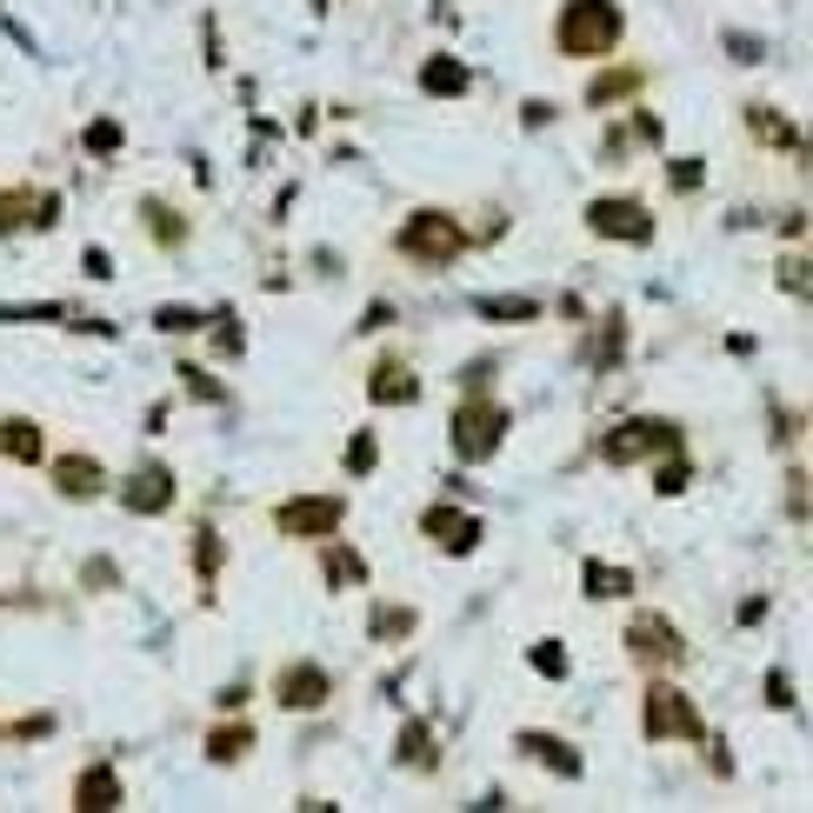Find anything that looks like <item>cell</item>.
I'll return each mask as SVG.
<instances>
[{"label":"cell","mask_w":813,"mask_h":813,"mask_svg":"<svg viewBox=\"0 0 813 813\" xmlns=\"http://www.w3.org/2000/svg\"><path fill=\"white\" fill-rule=\"evenodd\" d=\"M320 574H327V587H360V581H367V561H360V554L334 534V541H327V554H320Z\"/></svg>","instance_id":"cell-17"},{"label":"cell","mask_w":813,"mask_h":813,"mask_svg":"<svg viewBox=\"0 0 813 813\" xmlns=\"http://www.w3.org/2000/svg\"><path fill=\"white\" fill-rule=\"evenodd\" d=\"M374 460H380V440H374V427H360L354 447H347V474L360 480V474H374Z\"/></svg>","instance_id":"cell-29"},{"label":"cell","mask_w":813,"mask_h":813,"mask_svg":"<svg viewBox=\"0 0 813 813\" xmlns=\"http://www.w3.org/2000/svg\"><path fill=\"white\" fill-rule=\"evenodd\" d=\"M587 227H594L601 240H627V247L654 240V214H647L641 200H627V194H607V200H594V207H587Z\"/></svg>","instance_id":"cell-8"},{"label":"cell","mask_w":813,"mask_h":813,"mask_svg":"<svg viewBox=\"0 0 813 813\" xmlns=\"http://www.w3.org/2000/svg\"><path fill=\"white\" fill-rule=\"evenodd\" d=\"M621 33H627L621 0H561V13H554V47L567 60H614Z\"/></svg>","instance_id":"cell-1"},{"label":"cell","mask_w":813,"mask_h":813,"mask_svg":"<svg viewBox=\"0 0 813 813\" xmlns=\"http://www.w3.org/2000/svg\"><path fill=\"white\" fill-rule=\"evenodd\" d=\"M153 327H160V334H194V327H207V314H200V307H160Z\"/></svg>","instance_id":"cell-30"},{"label":"cell","mask_w":813,"mask_h":813,"mask_svg":"<svg viewBox=\"0 0 813 813\" xmlns=\"http://www.w3.org/2000/svg\"><path fill=\"white\" fill-rule=\"evenodd\" d=\"M367 400H380V407H414V400H420L414 367H407V360H380V367L367 374Z\"/></svg>","instance_id":"cell-14"},{"label":"cell","mask_w":813,"mask_h":813,"mask_svg":"<svg viewBox=\"0 0 813 813\" xmlns=\"http://www.w3.org/2000/svg\"><path fill=\"white\" fill-rule=\"evenodd\" d=\"M641 734L661 747V741H707V714L694 707V694L687 687H674V681H647V694H641Z\"/></svg>","instance_id":"cell-3"},{"label":"cell","mask_w":813,"mask_h":813,"mask_svg":"<svg viewBox=\"0 0 813 813\" xmlns=\"http://www.w3.org/2000/svg\"><path fill=\"white\" fill-rule=\"evenodd\" d=\"M747 133H754V140H767V147H781V153H801V133H794L774 107H761V100L747 107Z\"/></svg>","instance_id":"cell-18"},{"label":"cell","mask_w":813,"mask_h":813,"mask_svg":"<svg viewBox=\"0 0 813 813\" xmlns=\"http://www.w3.org/2000/svg\"><path fill=\"white\" fill-rule=\"evenodd\" d=\"M500 440H507V414H500L487 394H467V400L454 407V454H460V460H494Z\"/></svg>","instance_id":"cell-4"},{"label":"cell","mask_w":813,"mask_h":813,"mask_svg":"<svg viewBox=\"0 0 813 813\" xmlns=\"http://www.w3.org/2000/svg\"><path fill=\"white\" fill-rule=\"evenodd\" d=\"M27 207H33V194H0V234L7 227H27Z\"/></svg>","instance_id":"cell-34"},{"label":"cell","mask_w":813,"mask_h":813,"mask_svg":"<svg viewBox=\"0 0 813 813\" xmlns=\"http://www.w3.org/2000/svg\"><path fill=\"white\" fill-rule=\"evenodd\" d=\"M534 667H541V674H567V647H561V641H541V647H534Z\"/></svg>","instance_id":"cell-35"},{"label":"cell","mask_w":813,"mask_h":813,"mask_svg":"<svg viewBox=\"0 0 813 813\" xmlns=\"http://www.w3.org/2000/svg\"><path fill=\"white\" fill-rule=\"evenodd\" d=\"M0 454L7 460H20V467H33L47 447H40V427L33 420H0Z\"/></svg>","instance_id":"cell-21"},{"label":"cell","mask_w":813,"mask_h":813,"mask_svg":"<svg viewBox=\"0 0 813 813\" xmlns=\"http://www.w3.org/2000/svg\"><path fill=\"white\" fill-rule=\"evenodd\" d=\"M394 247H400V260H414V267H454V260L467 254V227H460V214L420 207V214H407V227L394 234Z\"/></svg>","instance_id":"cell-2"},{"label":"cell","mask_w":813,"mask_h":813,"mask_svg":"<svg viewBox=\"0 0 813 813\" xmlns=\"http://www.w3.org/2000/svg\"><path fill=\"white\" fill-rule=\"evenodd\" d=\"M480 314H487V320L520 327V320H541V300H527V294H500V300H494V294H487V300H480Z\"/></svg>","instance_id":"cell-24"},{"label":"cell","mask_w":813,"mask_h":813,"mask_svg":"<svg viewBox=\"0 0 813 813\" xmlns=\"http://www.w3.org/2000/svg\"><path fill=\"white\" fill-rule=\"evenodd\" d=\"M514 747H520L527 761H541V767H554L561 781H581V754H574V747L561 741V734H541V727H527V734H520Z\"/></svg>","instance_id":"cell-15"},{"label":"cell","mask_w":813,"mask_h":813,"mask_svg":"<svg viewBox=\"0 0 813 813\" xmlns=\"http://www.w3.org/2000/svg\"><path fill=\"white\" fill-rule=\"evenodd\" d=\"M641 87H647V67H607V73L587 80V107H614V100H627Z\"/></svg>","instance_id":"cell-16"},{"label":"cell","mask_w":813,"mask_h":813,"mask_svg":"<svg viewBox=\"0 0 813 813\" xmlns=\"http://www.w3.org/2000/svg\"><path fill=\"white\" fill-rule=\"evenodd\" d=\"M420 534H427V541H440L447 554H474L487 527H480L474 514H454V507H427V514H420Z\"/></svg>","instance_id":"cell-12"},{"label":"cell","mask_w":813,"mask_h":813,"mask_svg":"<svg viewBox=\"0 0 813 813\" xmlns=\"http://www.w3.org/2000/svg\"><path fill=\"white\" fill-rule=\"evenodd\" d=\"M674 447H681V427L674 420H621L601 440V460L607 467H634V460H654V454H674Z\"/></svg>","instance_id":"cell-6"},{"label":"cell","mask_w":813,"mask_h":813,"mask_svg":"<svg viewBox=\"0 0 813 813\" xmlns=\"http://www.w3.org/2000/svg\"><path fill=\"white\" fill-rule=\"evenodd\" d=\"M274 701H280L287 714H314V707L334 701V674H327L320 661H294V667L274 674Z\"/></svg>","instance_id":"cell-9"},{"label":"cell","mask_w":813,"mask_h":813,"mask_svg":"<svg viewBox=\"0 0 813 813\" xmlns=\"http://www.w3.org/2000/svg\"><path fill=\"white\" fill-rule=\"evenodd\" d=\"M440 754H434V734H427V721H407L400 727V767H434Z\"/></svg>","instance_id":"cell-26"},{"label":"cell","mask_w":813,"mask_h":813,"mask_svg":"<svg viewBox=\"0 0 813 813\" xmlns=\"http://www.w3.org/2000/svg\"><path fill=\"white\" fill-rule=\"evenodd\" d=\"M194 567H200V587L214 594V581H220V534H214V527H200V541H194Z\"/></svg>","instance_id":"cell-27"},{"label":"cell","mask_w":813,"mask_h":813,"mask_svg":"<svg viewBox=\"0 0 813 813\" xmlns=\"http://www.w3.org/2000/svg\"><path fill=\"white\" fill-rule=\"evenodd\" d=\"M53 487H60V500H100L107 494V474H100L93 454H60L53 460Z\"/></svg>","instance_id":"cell-13"},{"label":"cell","mask_w":813,"mask_h":813,"mask_svg":"<svg viewBox=\"0 0 813 813\" xmlns=\"http://www.w3.org/2000/svg\"><path fill=\"white\" fill-rule=\"evenodd\" d=\"M581 581H587V601H627V594H634V574H627V567H601V561H587Z\"/></svg>","instance_id":"cell-20"},{"label":"cell","mask_w":813,"mask_h":813,"mask_svg":"<svg viewBox=\"0 0 813 813\" xmlns=\"http://www.w3.org/2000/svg\"><path fill=\"white\" fill-rule=\"evenodd\" d=\"M767 707H774V714H794V681H787L781 667L767 674Z\"/></svg>","instance_id":"cell-33"},{"label":"cell","mask_w":813,"mask_h":813,"mask_svg":"<svg viewBox=\"0 0 813 813\" xmlns=\"http://www.w3.org/2000/svg\"><path fill=\"white\" fill-rule=\"evenodd\" d=\"M420 87H427V93H447V100H460V93H467V67H460L454 53H434V60L420 67Z\"/></svg>","instance_id":"cell-19"},{"label":"cell","mask_w":813,"mask_h":813,"mask_svg":"<svg viewBox=\"0 0 813 813\" xmlns=\"http://www.w3.org/2000/svg\"><path fill=\"white\" fill-rule=\"evenodd\" d=\"M727 47H734V60H761V40H747V33H727Z\"/></svg>","instance_id":"cell-40"},{"label":"cell","mask_w":813,"mask_h":813,"mask_svg":"<svg viewBox=\"0 0 813 813\" xmlns=\"http://www.w3.org/2000/svg\"><path fill=\"white\" fill-rule=\"evenodd\" d=\"M80 147H87L93 160H107V153H120V147H127V127H120L113 113H100V120H87V133H80Z\"/></svg>","instance_id":"cell-23"},{"label":"cell","mask_w":813,"mask_h":813,"mask_svg":"<svg viewBox=\"0 0 813 813\" xmlns=\"http://www.w3.org/2000/svg\"><path fill=\"white\" fill-rule=\"evenodd\" d=\"M687 480H694V467H687V460H681V447H674V460L654 474V487H661V494H687Z\"/></svg>","instance_id":"cell-32"},{"label":"cell","mask_w":813,"mask_h":813,"mask_svg":"<svg viewBox=\"0 0 813 813\" xmlns=\"http://www.w3.org/2000/svg\"><path fill=\"white\" fill-rule=\"evenodd\" d=\"M340 527H347V500L340 494H300V500L274 507V534H287V541H334Z\"/></svg>","instance_id":"cell-5"},{"label":"cell","mask_w":813,"mask_h":813,"mask_svg":"<svg viewBox=\"0 0 813 813\" xmlns=\"http://www.w3.org/2000/svg\"><path fill=\"white\" fill-rule=\"evenodd\" d=\"M414 634V607H374L367 614V641H407Z\"/></svg>","instance_id":"cell-25"},{"label":"cell","mask_w":813,"mask_h":813,"mask_svg":"<svg viewBox=\"0 0 813 813\" xmlns=\"http://www.w3.org/2000/svg\"><path fill=\"white\" fill-rule=\"evenodd\" d=\"M787 507H794V520H801V514H807V474H801V467H794V474H787Z\"/></svg>","instance_id":"cell-37"},{"label":"cell","mask_w":813,"mask_h":813,"mask_svg":"<svg viewBox=\"0 0 813 813\" xmlns=\"http://www.w3.org/2000/svg\"><path fill=\"white\" fill-rule=\"evenodd\" d=\"M781 287L807 294V260H801V254H787V260H781Z\"/></svg>","instance_id":"cell-36"},{"label":"cell","mask_w":813,"mask_h":813,"mask_svg":"<svg viewBox=\"0 0 813 813\" xmlns=\"http://www.w3.org/2000/svg\"><path fill=\"white\" fill-rule=\"evenodd\" d=\"M627 654H634V667L667 674V667H681V661H687V641H681V627H674V621L641 614V621L627 627Z\"/></svg>","instance_id":"cell-7"},{"label":"cell","mask_w":813,"mask_h":813,"mask_svg":"<svg viewBox=\"0 0 813 813\" xmlns=\"http://www.w3.org/2000/svg\"><path fill=\"white\" fill-rule=\"evenodd\" d=\"M667 180H674V194H694V187H701V180H707V167H701V160H694V153H681V160H674V167H667Z\"/></svg>","instance_id":"cell-31"},{"label":"cell","mask_w":813,"mask_h":813,"mask_svg":"<svg viewBox=\"0 0 813 813\" xmlns=\"http://www.w3.org/2000/svg\"><path fill=\"white\" fill-rule=\"evenodd\" d=\"M80 260H87V274H93V280H107V274H113V260H107V247H87Z\"/></svg>","instance_id":"cell-38"},{"label":"cell","mask_w":813,"mask_h":813,"mask_svg":"<svg viewBox=\"0 0 813 813\" xmlns=\"http://www.w3.org/2000/svg\"><path fill=\"white\" fill-rule=\"evenodd\" d=\"M140 214H147V227H153V240H160V247H180V240H187V227H180V220H167V207H160V200H140Z\"/></svg>","instance_id":"cell-28"},{"label":"cell","mask_w":813,"mask_h":813,"mask_svg":"<svg viewBox=\"0 0 813 813\" xmlns=\"http://www.w3.org/2000/svg\"><path fill=\"white\" fill-rule=\"evenodd\" d=\"M180 374H187V387H194V394H200V400H220V387H214V380H207V374H200V367H180Z\"/></svg>","instance_id":"cell-39"},{"label":"cell","mask_w":813,"mask_h":813,"mask_svg":"<svg viewBox=\"0 0 813 813\" xmlns=\"http://www.w3.org/2000/svg\"><path fill=\"white\" fill-rule=\"evenodd\" d=\"M80 813H113L127 807V787H120V767L113 761H87L80 774H73V794H67Z\"/></svg>","instance_id":"cell-10"},{"label":"cell","mask_w":813,"mask_h":813,"mask_svg":"<svg viewBox=\"0 0 813 813\" xmlns=\"http://www.w3.org/2000/svg\"><path fill=\"white\" fill-rule=\"evenodd\" d=\"M487 374H494V360H474V367H467V394H480V387H487Z\"/></svg>","instance_id":"cell-42"},{"label":"cell","mask_w":813,"mask_h":813,"mask_svg":"<svg viewBox=\"0 0 813 813\" xmlns=\"http://www.w3.org/2000/svg\"><path fill=\"white\" fill-rule=\"evenodd\" d=\"M387 320H394V307H387V300H374V307H367V320H360V327H367V334H374V327H387Z\"/></svg>","instance_id":"cell-41"},{"label":"cell","mask_w":813,"mask_h":813,"mask_svg":"<svg viewBox=\"0 0 813 813\" xmlns=\"http://www.w3.org/2000/svg\"><path fill=\"white\" fill-rule=\"evenodd\" d=\"M173 494H180V487H173V467H160V460H147L133 480H120V507H127V514H167Z\"/></svg>","instance_id":"cell-11"},{"label":"cell","mask_w":813,"mask_h":813,"mask_svg":"<svg viewBox=\"0 0 813 813\" xmlns=\"http://www.w3.org/2000/svg\"><path fill=\"white\" fill-rule=\"evenodd\" d=\"M247 747H254V727H240V721L207 734V761H214V767H234V761H247Z\"/></svg>","instance_id":"cell-22"}]
</instances>
